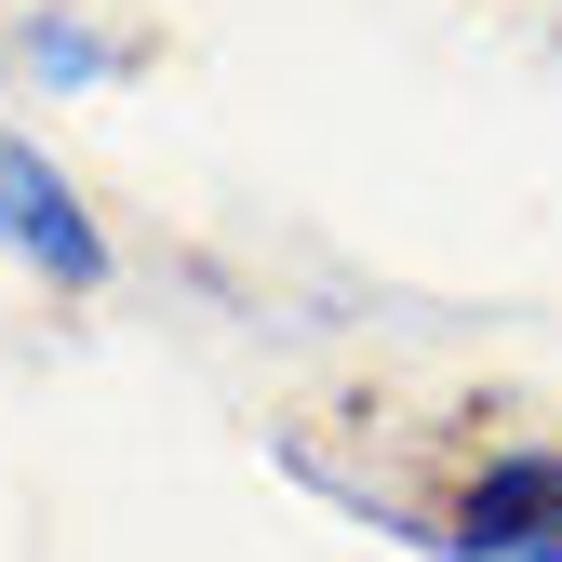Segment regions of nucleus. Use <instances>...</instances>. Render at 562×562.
<instances>
[{
    "instance_id": "nucleus-1",
    "label": "nucleus",
    "mask_w": 562,
    "mask_h": 562,
    "mask_svg": "<svg viewBox=\"0 0 562 562\" xmlns=\"http://www.w3.org/2000/svg\"><path fill=\"white\" fill-rule=\"evenodd\" d=\"M442 562H562V456L549 442H509L469 469V496L429 522Z\"/></svg>"
},
{
    "instance_id": "nucleus-3",
    "label": "nucleus",
    "mask_w": 562,
    "mask_h": 562,
    "mask_svg": "<svg viewBox=\"0 0 562 562\" xmlns=\"http://www.w3.org/2000/svg\"><path fill=\"white\" fill-rule=\"evenodd\" d=\"M14 54L41 67L54 94H94V81H121V54L94 41V14H27V41H14Z\"/></svg>"
},
{
    "instance_id": "nucleus-2",
    "label": "nucleus",
    "mask_w": 562,
    "mask_h": 562,
    "mask_svg": "<svg viewBox=\"0 0 562 562\" xmlns=\"http://www.w3.org/2000/svg\"><path fill=\"white\" fill-rule=\"evenodd\" d=\"M0 255H14V268H41V281H67V295H94V281H108L94 201L54 175V148H41V134H0Z\"/></svg>"
}]
</instances>
